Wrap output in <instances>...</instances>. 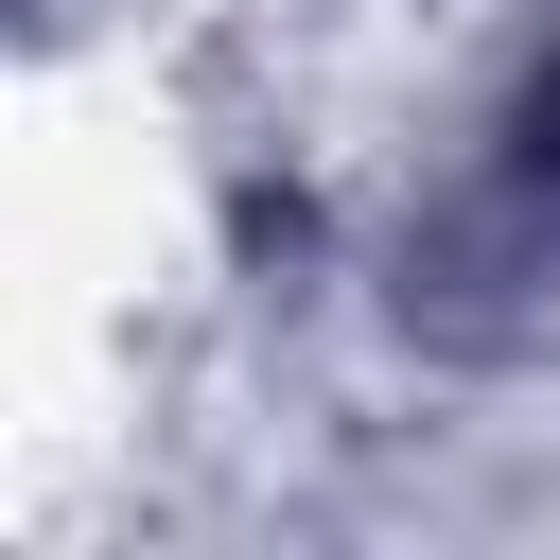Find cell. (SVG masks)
<instances>
[{
	"label": "cell",
	"instance_id": "cell-1",
	"mask_svg": "<svg viewBox=\"0 0 560 560\" xmlns=\"http://www.w3.org/2000/svg\"><path fill=\"white\" fill-rule=\"evenodd\" d=\"M472 228H508L525 262L560 245V35H542L525 105H508V140H490V175H472Z\"/></svg>",
	"mask_w": 560,
	"mask_h": 560
}]
</instances>
